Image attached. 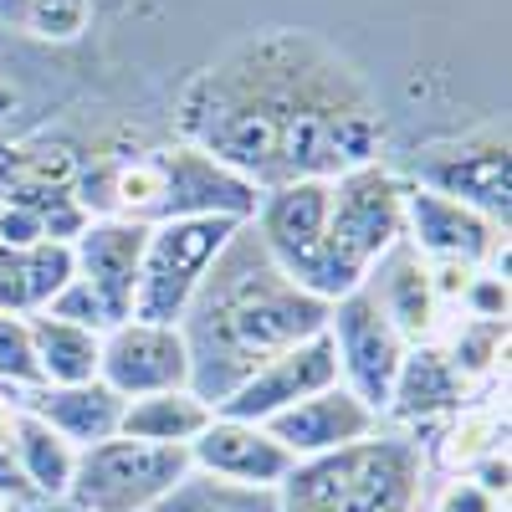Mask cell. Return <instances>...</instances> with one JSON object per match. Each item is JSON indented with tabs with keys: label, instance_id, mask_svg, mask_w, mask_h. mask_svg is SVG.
Masks as SVG:
<instances>
[{
	"label": "cell",
	"instance_id": "d6986e66",
	"mask_svg": "<svg viewBox=\"0 0 512 512\" xmlns=\"http://www.w3.org/2000/svg\"><path fill=\"white\" fill-rule=\"evenodd\" d=\"M379 313L395 323V333L405 344H436V323H441V303L431 272H425V256H415L410 246H395L384 256V282L374 292Z\"/></svg>",
	"mask_w": 512,
	"mask_h": 512
},
{
	"label": "cell",
	"instance_id": "ba28073f",
	"mask_svg": "<svg viewBox=\"0 0 512 512\" xmlns=\"http://www.w3.org/2000/svg\"><path fill=\"white\" fill-rule=\"evenodd\" d=\"M185 477H190L185 446H149L113 436L77 451L67 502H77L82 512H154Z\"/></svg>",
	"mask_w": 512,
	"mask_h": 512
},
{
	"label": "cell",
	"instance_id": "6da1fadb",
	"mask_svg": "<svg viewBox=\"0 0 512 512\" xmlns=\"http://www.w3.org/2000/svg\"><path fill=\"white\" fill-rule=\"evenodd\" d=\"M185 144L256 190L374 164L384 118L359 72L308 31H272L205 67L180 98Z\"/></svg>",
	"mask_w": 512,
	"mask_h": 512
},
{
	"label": "cell",
	"instance_id": "4fadbf2b",
	"mask_svg": "<svg viewBox=\"0 0 512 512\" xmlns=\"http://www.w3.org/2000/svg\"><path fill=\"white\" fill-rule=\"evenodd\" d=\"M267 436L292 461H313V456H328V451H344L354 441L379 436V415L359 395H349L344 384H328V390L297 400L292 410L272 415L267 420Z\"/></svg>",
	"mask_w": 512,
	"mask_h": 512
},
{
	"label": "cell",
	"instance_id": "f546056e",
	"mask_svg": "<svg viewBox=\"0 0 512 512\" xmlns=\"http://www.w3.org/2000/svg\"><path fill=\"white\" fill-rule=\"evenodd\" d=\"M497 507H502V502L487 497L472 477H451V482L441 487V497H436L431 512H497Z\"/></svg>",
	"mask_w": 512,
	"mask_h": 512
},
{
	"label": "cell",
	"instance_id": "7a4b0ae2",
	"mask_svg": "<svg viewBox=\"0 0 512 512\" xmlns=\"http://www.w3.org/2000/svg\"><path fill=\"white\" fill-rule=\"evenodd\" d=\"M328 308L333 303H318L303 287H292L262 251L251 221H241L180 318L190 349V390L216 410L251 369L323 333Z\"/></svg>",
	"mask_w": 512,
	"mask_h": 512
},
{
	"label": "cell",
	"instance_id": "836d02e7",
	"mask_svg": "<svg viewBox=\"0 0 512 512\" xmlns=\"http://www.w3.org/2000/svg\"><path fill=\"white\" fill-rule=\"evenodd\" d=\"M11 113H16V93L6 88V82H0V123H6Z\"/></svg>",
	"mask_w": 512,
	"mask_h": 512
},
{
	"label": "cell",
	"instance_id": "d590c367",
	"mask_svg": "<svg viewBox=\"0 0 512 512\" xmlns=\"http://www.w3.org/2000/svg\"><path fill=\"white\" fill-rule=\"evenodd\" d=\"M0 512H6V507H0Z\"/></svg>",
	"mask_w": 512,
	"mask_h": 512
},
{
	"label": "cell",
	"instance_id": "e0dca14e",
	"mask_svg": "<svg viewBox=\"0 0 512 512\" xmlns=\"http://www.w3.org/2000/svg\"><path fill=\"white\" fill-rule=\"evenodd\" d=\"M123 405L128 400H118L103 379H88V384H41V390L26 400V410L41 415L77 451H88L98 441H113L118 420H123Z\"/></svg>",
	"mask_w": 512,
	"mask_h": 512
},
{
	"label": "cell",
	"instance_id": "52a82bcc",
	"mask_svg": "<svg viewBox=\"0 0 512 512\" xmlns=\"http://www.w3.org/2000/svg\"><path fill=\"white\" fill-rule=\"evenodd\" d=\"M236 231L241 221H226V216H185V221L149 226L139 282H134V318L180 328L190 297L200 292L205 272L216 267V256L226 251Z\"/></svg>",
	"mask_w": 512,
	"mask_h": 512
},
{
	"label": "cell",
	"instance_id": "ac0fdd59",
	"mask_svg": "<svg viewBox=\"0 0 512 512\" xmlns=\"http://www.w3.org/2000/svg\"><path fill=\"white\" fill-rule=\"evenodd\" d=\"M72 282V241L0 246V313L36 318Z\"/></svg>",
	"mask_w": 512,
	"mask_h": 512
},
{
	"label": "cell",
	"instance_id": "1f68e13d",
	"mask_svg": "<svg viewBox=\"0 0 512 512\" xmlns=\"http://www.w3.org/2000/svg\"><path fill=\"white\" fill-rule=\"evenodd\" d=\"M0 492H26V482H21V472H16L11 446H0Z\"/></svg>",
	"mask_w": 512,
	"mask_h": 512
},
{
	"label": "cell",
	"instance_id": "484cf974",
	"mask_svg": "<svg viewBox=\"0 0 512 512\" xmlns=\"http://www.w3.org/2000/svg\"><path fill=\"white\" fill-rule=\"evenodd\" d=\"M446 354V364L456 369V379L472 390L477 379H487L502 364L507 349V323H477V318H461V328H451L446 344H436Z\"/></svg>",
	"mask_w": 512,
	"mask_h": 512
},
{
	"label": "cell",
	"instance_id": "3957f363",
	"mask_svg": "<svg viewBox=\"0 0 512 512\" xmlns=\"http://www.w3.org/2000/svg\"><path fill=\"white\" fill-rule=\"evenodd\" d=\"M72 190L77 205L88 210V221H139V226H164L185 216L251 221L256 205H262V190L185 139L77 169Z\"/></svg>",
	"mask_w": 512,
	"mask_h": 512
},
{
	"label": "cell",
	"instance_id": "7402d4cb",
	"mask_svg": "<svg viewBox=\"0 0 512 512\" xmlns=\"http://www.w3.org/2000/svg\"><path fill=\"white\" fill-rule=\"evenodd\" d=\"M11 456H16V472H21L26 492L67 497L72 466H77V446H67L52 425L41 415H31L26 405L16 410V425H11Z\"/></svg>",
	"mask_w": 512,
	"mask_h": 512
},
{
	"label": "cell",
	"instance_id": "cb8c5ba5",
	"mask_svg": "<svg viewBox=\"0 0 512 512\" xmlns=\"http://www.w3.org/2000/svg\"><path fill=\"white\" fill-rule=\"evenodd\" d=\"M154 512H282V492L277 487H236L221 477L190 472Z\"/></svg>",
	"mask_w": 512,
	"mask_h": 512
},
{
	"label": "cell",
	"instance_id": "e575fe53",
	"mask_svg": "<svg viewBox=\"0 0 512 512\" xmlns=\"http://www.w3.org/2000/svg\"><path fill=\"white\" fill-rule=\"evenodd\" d=\"M0 154H6V139H0Z\"/></svg>",
	"mask_w": 512,
	"mask_h": 512
},
{
	"label": "cell",
	"instance_id": "d6a6232c",
	"mask_svg": "<svg viewBox=\"0 0 512 512\" xmlns=\"http://www.w3.org/2000/svg\"><path fill=\"white\" fill-rule=\"evenodd\" d=\"M16 400H6V395H0V446H11V425H16Z\"/></svg>",
	"mask_w": 512,
	"mask_h": 512
},
{
	"label": "cell",
	"instance_id": "83f0119b",
	"mask_svg": "<svg viewBox=\"0 0 512 512\" xmlns=\"http://www.w3.org/2000/svg\"><path fill=\"white\" fill-rule=\"evenodd\" d=\"M0 379L41 390V369H36V349H31V323L11 318V313H0Z\"/></svg>",
	"mask_w": 512,
	"mask_h": 512
},
{
	"label": "cell",
	"instance_id": "d4e9b609",
	"mask_svg": "<svg viewBox=\"0 0 512 512\" xmlns=\"http://www.w3.org/2000/svg\"><path fill=\"white\" fill-rule=\"evenodd\" d=\"M492 451H507V415L497 410H466L446 425V436L436 446V461L451 477H466L477 461H487Z\"/></svg>",
	"mask_w": 512,
	"mask_h": 512
},
{
	"label": "cell",
	"instance_id": "ffe728a7",
	"mask_svg": "<svg viewBox=\"0 0 512 512\" xmlns=\"http://www.w3.org/2000/svg\"><path fill=\"white\" fill-rule=\"evenodd\" d=\"M461 400H466V384L456 379L446 354L436 344H410L384 410H390L395 420H436V415L461 410Z\"/></svg>",
	"mask_w": 512,
	"mask_h": 512
},
{
	"label": "cell",
	"instance_id": "7c38bea8",
	"mask_svg": "<svg viewBox=\"0 0 512 512\" xmlns=\"http://www.w3.org/2000/svg\"><path fill=\"white\" fill-rule=\"evenodd\" d=\"M405 241L425 262H466V267H492L507 251L502 226L425 185H405Z\"/></svg>",
	"mask_w": 512,
	"mask_h": 512
},
{
	"label": "cell",
	"instance_id": "4dcf8cb0",
	"mask_svg": "<svg viewBox=\"0 0 512 512\" xmlns=\"http://www.w3.org/2000/svg\"><path fill=\"white\" fill-rule=\"evenodd\" d=\"M466 477H472V482H477V487H482L487 497H497V502H502V497H507V477H512V466H507V451H492V456H487V461H477V466H472V472H466Z\"/></svg>",
	"mask_w": 512,
	"mask_h": 512
},
{
	"label": "cell",
	"instance_id": "9c48e42d",
	"mask_svg": "<svg viewBox=\"0 0 512 512\" xmlns=\"http://www.w3.org/2000/svg\"><path fill=\"white\" fill-rule=\"evenodd\" d=\"M328 338H333V354H338V384H344L349 395H359L374 415H384V400H390V384H395L410 344L395 333V323L379 313L369 287L338 297L328 308Z\"/></svg>",
	"mask_w": 512,
	"mask_h": 512
},
{
	"label": "cell",
	"instance_id": "277c9868",
	"mask_svg": "<svg viewBox=\"0 0 512 512\" xmlns=\"http://www.w3.org/2000/svg\"><path fill=\"white\" fill-rule=\"evenodd\" d=\"M277 492L282 512H410L420 497V451L405 436H369L297 461Z\"/></svg>",
	"mask_w": 512,
	"mask_h": 512
},
{
	"label": "cell",
	"instance_id": "8fae6325",
	"mask_svg": "<svg viewBox=\"0 0 512 512\" xmlns=\"http://www.w3.org/2000/svg\"><path fill=\"white\" fill-rule=\"evenodd\" d=\"M328 384H338V354H333V338H328V328H323V333L303 338V344L282 349L277 359H267L262 369H251L236 390L216 405V415L267 425L272 415L292 410L297 400L328 390Z\"/></svg>",
	"mask_w": 512,
	"mask_h": 512
},
{
	"label": "cell",
	"instance_id": "44dd1931",
	"mask_svg": "<svg viewBox=\"0 0 512 512\" xmlns=\"http://www.w3.org/2000/svg\"><path fill=\"white\" fill-rule=\"evenodd\" d=\"M210 410L195 390H164V395H139L123 405V420H118V436L128 441H149V446H190L205 425H210Z\"/></svg>",
	"mask_w": 512,
	"mask_h": 512
},
{
	"label": "cell",
	"instance_id": "8992f818",
	"mask_svg": "<svg viewBox=\"0 0 512 512\" xmlns=\"http://www.w3.org/2000/svg\"><path fill=\"white\" fill-rule=\"evenodd\" d=\"M400 241H405V185L379 159L328 180V246L354 287H364Z\"/></svg>",
	"mask_w": 512,
	"mask_h": 512
},
{
	"label": "cell",
	"instance_id": "603a6c76",
	"mask_svg": "<svg viewBox=\"0 0 512 512\" xmlns=\"http://www.w3.org/2000/svg\"><path fill=\"white\" fill-rule=\"evenodd\" d=\"M26 323H31V349H36L41 384H88V379H98V359H103L98 333L77 328V323H62L52 313H36Z\"/></svg>",
	"mask_w": 512,
	"mask_h": 512
},
{
	"label": "cell",
	"instance_id": "2e32d148",
	"mask_svg": "<svg viewBox=\"0 0 512 512\" xmlns=\"http://www.w3.org/2000/svg\"><path fill=\"white\" fill-rule=\"evenodd\" d=\"M149 226L139 221H88L72 236V277L98 287L118 313L134 318V282L144 262Z\"/></svg>",
	"mask_w": 512,
	"mask_h": 512
},
{
	"label": "cell",
	"instance_id": "5bb4252c",
	"mask_svg": "<svg viewBox=\"0 0 512 512\" xmlns=\"http://www.w3.org/2000/svg\"><path fill=\"white\" fill-rule=\"evenodd\" d=\"M190 451V472L205 477H221L236 487H282L292 472V456L267 436V425H251V420H226V415H210V425L185 446Z\"/></svg>",
	"mask_w": 512,
	"mask_h": 512
},
{
	"label": "cell",
	"instance_id": "9a60e30c",
	"mask_svg": "<svg viewBox=\"0 0 512 512\" xmlns=\"http://www.w3.org/2000/svg\"><path fill=\"white\" fill-rule=\"evenodd\" d=\"M420 185L461 200L466 210H477V216H487L492 226L507 231V216H512V154H507V139H482V144H466V149L431 154L425 169H420Z\"/></svg>",
	"mask_w": 512,
	"mask_h": 512
},
{
	"label": "cell",
	"instance_id": "f1b7e54d",
	"mask_svg": "<svg viewBox=\"0 0 512 512\" xmlns=\"http://www.w3.org/2000/svg\"><path fill=\"white\" fill-rule=\"evenodd\" d=\"M461 308L466 318H477V323H507V267H477L472 282H466L461 292Z\"/></svg>",
	"mask_w": 512,
	"mask_h": 512
},
{
	"label": "cell",
	"instance_id": "5b68a950",
	"mask_svg": "<svg viewBox=\"0 0 512 512\" xmlns=\"http://www.w3.org/2000/svg\"><path fill=\"white\" fill-rule=\"evenodd\" d=\"M251 231L272 256V267L292 287L318 297V303H338V297L359 292L344 277V267L333 262V246H328V180H297L282 190H262Z\"/></svg>",
	"mask_w": 512,
	"mask_h": 512
},
{
	"label": "cell",
	"instance_id": "30bf717a",
	"mask_svg": "<svg viewBox=\"0 0 512 512\" xmlns=\"http://www.w3.org/2000/svg\"><path fill=\"white\" fill-rule=\"evenodd\" d=\"M98 379L118 400H139V395H164V390H190V349L185 333L169 323H144L128 318L103 333V359Z\"/></svg>",
	"mask_w": 512,
	"mask_h": 512
},
{
	"label": "cell",
	"instance_id": "4316f807",
	"mask_svg": "<svg viewBox=\"0 0 512 512\" xmlns=\"http://www.w3.org/2000/svg\"><path fill=\"white\" fill-rule=\"evenodd\" d=\"M0 21L41 41H77L93 21V0H0Z\"/></svg>",
	"mask_w": 512,
	"mask_h": 512
}]
</instances>
